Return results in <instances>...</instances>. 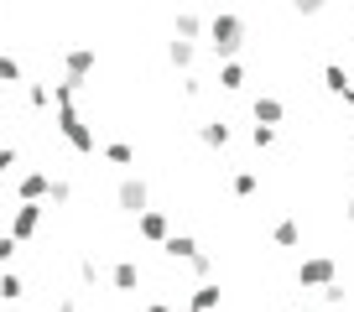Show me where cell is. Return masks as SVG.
I'll return each mask as SVG.
<instances>
[{
    "label": "cell",
    "mask_w": 354,
    "mask_h": 312,
    "mask_svg": "<svg viewBox=\"0 0 354 312\" xmlns=\"http://www.w3.org/2000/svg\"><path fill=\"white\" fill-rule=\"evenodd\" d=\"M209 47L219 63H234V52L245 47V16H234V11L209 16Z\"/></svg>",
    "instance_id": "1"
},
{
    "label": "cell",
    "mask_w": 354,
    "mask_h": 312,
    "mask_svg": "<svg viewBox=\"0 0 354 312\" xmlns=\"http://www.w3.org/2000/svg\"><path fill=\"white\" fill-rule=\"evenodd\" d=\"M333 281H339V260H333V255H308L297 266V286L323 291V286H333Z\"/></svg>",
    "instance_id": "2"
},
{
    "label": "cell",
    "mask_w": 354,
    "mask_h": 312,
    "mask_svg": "<svg viewBox=\"0 0 354 312\" xmlns=\"http://www.w3.org/2000/svg\"><path fill=\"white\" fill-rule=\"evenodd\" d=\"M94 47H68L63 52V84H73V89H84L88 84V73H94Z\"/></svg>",
    "instance_id": "3"
},
{
    "label": "cell",
    "mask_w": 354,
    "mask_h": 312,
    "mask_svg": "<svg viewBox=\"0 0 354 312\" xmlns=\"http://www.w3.org/2000/svg\"><path fill=\"white\" fill-rule=\"evenodd\" d=\"M115 203H120L125 213H136V219H141V213L151 208V188H146L141 177H120V188H115Z\"/></svg>",
    "instance_id": "4"
},
{
    "label": "cell",
    "mask_w": 354,
    "mask_h": 312,
    "mask_svg": "<svg viewBox=\"0 0 354 312\" xmlns=\"http://www.w3.org/2000/svg\"><path fill=\"white\" fill-rule=\"evenodd\" d=\"M37 229H42V203H21V208L11 213V240L16 245H26V240H37Z\"/></svg>",
    "instance_id": "5"
},
{
    "label": "cell",
    "mask_w": 354,
    "mask_h": 312,
    "mask_svg": "<svg viewBox=\"0 0 354 312\" xmlns=\"http://www.w3.org/2000/svg\"><path fill=\"white\" fill-rule=\"evenodd\" d=\"M47 193H53V172H21L16 177V198L21 203H42Z\"/></svg>",
    "instance_id": "6"
},
{
    "label": "cell",
    "mask_w": 354,
    "mask_h": 312,
    "mask_svg": "<svg viewBox=\"0 0 354 312\" xmlns=\"http://www.w3.org/2000/svg\"><path fill=\"white\" fill-rule=\"evenodd\" d=\"M323 89L354 110V84H349V68H344V63H328V68H323Z\"/></svg>",
    "instance_id": "7"
},
{
    "label": "cell",
    "mask_w": 354,
    "mask_h": 312,
    "mask_svg": "<svg viewBox=\"0 0 354 312\" xmlns=\"http://www.w3.org/2000/svg\"><path fill=\"white\" fill-rule=\"evenodd\" d=\"M172 37L177 42H198V37H209V21H203L198 11H177L172 16Z\"/></svg>",
    "instance_id": "8"
},
{
    "label": "cell",
    "mask_w": 354,
    "mask_h": 312,
    "mask_svg": "<svg viewBox=\"0 0 354 312\" xmlns=\"http://www.w3.org/2000/svg\"><path fill=\"white\" fill-rule=\"evenodd\" d=\"M136 229H141V240H151V245H167L172 224H167V213H162V208H146L141 219H136Z\"/></svg>",
    "instance_id": "9"
},
{
    "label": "cell",
    "mask_w": 354,
    "mask_h": 312,
    "mask_svg": "<svg viewBox=\"0 0 354 312\" xmlns=\"http://www.w3.org/2000/svg\"><path fill=\"white\" fill-rule=\"evenodd\" d=\"M250 115H255V125H271V130H277V125H281V115H287V104H281L277 94H255Z\"/></svg>",
    "instance_id": "10"
},
{
    "label": "cell",
    "mask_w": 354,
    "mask_h": 312,
    "mask_svg": "<svg viewBox=\"0 0 354 312\" xmlns=\"http://www.w3.org/2000/svg\"><path fill=\"white\" fill-rule=\"evenodd\" d=\"M198 141L209 146V151H224V146L234 141V130H230V120H203L198 125Z\"/></svg>",
    "instance_id": "11"
},
{
    "label": "cell",
    "mask_w": 354,
    "mask_h": 312,
    "mask_svg": "<svg viewBox=\"0 0 354 312\" xmlns=\"http://www.w3.org/2000/svg\"><path fill=\"white\" fill-rule=\"evenodd\" d=\"M271 245H277V250H297L302 245V224L297 219H277V224H271Z\"/></svg>",
    "instance_id": "12"
},
{
    "label": "cell",
    "mask_w": 354,
    "mask_h": 312,
    "mask_svg": "<svg viewBox=\"0 0 354 312\" xmlns=\"http://www.w3.org/2000/svg\"><path fill=\"white\" fill-rule=\"evenodd\" d=\"M110 286H115V291H136V286H141V266H136V260H115Z\"/></svg>",
    "instance_id": "13"
},
{
    "label": "cell",
    "mask_w": 354,
    "mask_h": 312,
    "mask_svg": "<svg viewBox=\"0 0 354 312\" xmlns=\"http://www.w3.org/2000/svg\"><path fill=\"white\" fill-rule=\"evenodd\" d=\"M219 281H198V286H193V302H188V312H214L219 307Z\"/></svg>",
    "instance_id": "14"
},
{
    "label": "cell",
    "mask_w": 354,
    "mask_h": 312,
    "mask_svg": "<svg viewBox=\"0 0 354 312\" xmlns=\"http://www.w3.org/2000/svg\"><path fill=\"white\" fill-rule=\"evenodd\" d=\"M167 260H193L198 255V240H193V234H167Z\"/></svg>",
    "instance_id": "15"
},
{
    "label": "cell",
    "mask_w": 354,
    "mask_h": 312,
    "mask_svg": "<svg viewBox=\"0 0 354 312\" xmlns=\"http://www.w3.org/2000/svg\"><path fill=\"white\" fill-rule=\"evenodd\" d=\"M167 63L188 73V68L198 63V47H193V42H177V37H172V42H167Z\"/></svg>",
    "instance_id": "16"
},
{
    "label": "cell",
    "mask_w": 354,
    "mask_h": 312,
    "mask_svg": "<svg viewBox=\"0 0 354 312\" xmlns=\"http://www.w3.org/2000/svg\"><path fill=\"white\" fill-rule=\"evenodd\" d=\"M255 188H261V172H250V167H240V172L230 177V193H234V198H255Z\"/></svg>",
    "instance_id": "17"
},
{
    "label": "cell",
    "mask_w": 354,
    "mask_h": 312,
    "mask_svg": "<svg viewBox=\"0 0 354 312\" xmlns=\"http://www.w3.org/2000/svg\"><path fill=\"white\" fill-rule=\"evenodd\" d=\"M219 89H245V63L240 57H234V63H219Z\"/></svg>",
    "instance_id": "18"
},
{
    "label": "cell",
    "mask_w": 354,
    "mask_h": 312,
    "mask_svg": "<svg viewBox=\"0 0 354 312\" xmlns=\"http://www.w3.org/2000/svg\"><path fill=\"white\" fill-rule=\"evenodd\" d=\"M26 297V281L16 271H0V302H21Z\"/></svg>",
    "instance_id": "19"
},
{
    "label": "cell",
    "mask_w": 354,
    "mask_h": 312,
    "mask_svg": "<svg viewBox=\"0 0 354 312\" xmlns=\"http://www.w3.org/2000/svg\"><path fill=\"white\" fill-rule=\"evenodd\" d=\"M21 57H16V52H0V89H6V84H21Z\"/></svg>",
    "instance_id": "20"
},
{
    "label": "cell",
    "mask_w": 354,
    "mask_h": 312,
    "mask_svg": "<svg viewBox=\"0 0 354 312\" xmlns=\"http://www.w3.org/2000/svg\"><path fill=\"white\" fill-rule=\"evenodd\" d=\"M26 104L32 110H53V89L47 84H26Z\"/></svg>",
    "instance_id": "21"
},
{
    "label": "cell",
    "mask_w": 354,
    "mask_h": 312,
    "mask_svg": "<svg viewBox=\"0 0 354 312\" xmlns=\"http://www.w3.org/2000/svg\"><path fill=\"white\" fill-rule=\"evenodd\" d=\"M104 156H110L115 167H131V162H136V146H125V141H110V146H104Z\"/></svg>",
    "instance_id": "22"
},
{
    "label": "cell",
    "mask_w": 354,
    "mask_h": 312,
    "mask_svg": "<svg viewBox=\"0 0 354 312\" xmlns=\"http://www.w3.org/2000/svg\"><path fill=\"white\" fill-rule=\"evenodd\" d=\"M250 146L255 151H271V146H277V130H271V125H250Z\"/></svg>",
    "instance_id": "23"
},
{
    "label": "cell",
    "mask_w": 354,
    "mask_h": 312,
    "mask_svg": "<svg viewBox=\"0 0 354 312\" xmlns=\"http://www.w3.org/2000/svg\"><path fill=\"white\" fill-rule=\"evenodd\" d=\"M188 271H193L198 281H209V276H214V255H209V250H198V255L188 260Z\"/></svg>",
    "instance_id": "24"
},
{
    "label": "cell",
    "mask_w": 354,
    "mask_h": 312,
    "mask_svg": "<svg viewBox=\"0 0 354 312\" xmlns=\"http://www.w3.org/2000/svg\"><path fill=\"white\" fill-rule=\"evenodd\" d=\"M323 302H328V307H344V302H349V291H344V281H333V286H323Z\"/></svg>",
    "instance_id": "25"
},
{
    "label": "cell",
    "mask_w": 354,
    "mask_h": 312,
    "mask_svg": "<svg viewBox=\"0 0 354 312\" xmlns=\"http://www.w3.org/2000/svg\"><path fill=\"white\" fill-rule=\"evenodd\" d=\"M47 198H53V203H68V198H73V182H68V177H53V193H47Z\"/></svg>",
    "instance_id": "26"
},
{
    "label": "cell",
    "mask_w": 354,
    "mask_h": 312,
    "mask_svg": "<svg viewBox=\"0 0 354 312\" xmlns=\"http://www.w3.org/2000/svg\"><path fill=\"white\" fill-rule=\"evenodd\" d=\"M16 250H21V245H16L11 234H0V266H6V271H11V260H16Z\"/></svg>",
    "instance_id": "27"
},
{
    "label": "cell",
    "mask_w": 354,
    "mask_h": 312,
    "mask_svg": "<svg viewBox=\"0 0 354 312\" xmlns=\"http://www.w3.org/2000/svg\"><path fill=\"white\" fill-rule=\"evenodd\" d=\"M16 162H21V156H16V146H0V177H11Z\"/></svg>",
    "instance_id": "28"
},
{
    "label": "cell",
    "mask_w": 354,
    "mask_h": 312,
    "mask_svg": "<svg viewBox=\"0 0 354 312\" xmlns=\"http://www.w3.org/2000/svg\"><path fill=\"white\" fill-rule=\"evenodd\" d=\"M78 281H88V286H94V281H100V266H94V260H88V255L78 260Z\"/></svg>",
    "instance_id": "29"
},
{
    "label": "cell",
    "mask_w": 354,
    "mask_h": 312,
    "mask_svg": "<svg viewBox=\"0 0 354 312\" xmlns=\"http://www.w3.org/2000/svg\"><path fill=\"white\" fill-rule=\"evenodd\" d=\"M141 312H177V307H172V302H146Z\"/></svg>",
    "instance_id": "30"
},
{
    "label": "cell",
    "mask_w": 354,
    "mask_h": 312,
    "mask_svg": "<svg viewBox=\"0 0 354 312\" xmlns=\"http://www.w3.org/2000/svg\"><path fill=\"white\" fill-rule=\"evenodd\" d=\"M344 219H349V224H354V198H349V208H344Z\"/></svg>",
    "instance_id": "31"
},
{
    "label": "cell",
    "mask_w": 354,
    "mask_h": 312,
    "mask_svg": "<svg viewBox=\"0 0 354 312\" xmlns=\"http://www.w3.org/2000/svg\"><path fill=\"white\" fill-rule=\"evenodd\" d=\"M297 312H318V307H297Z\"/></svg>",
    "instance_id": "32"
}]
</instances>
